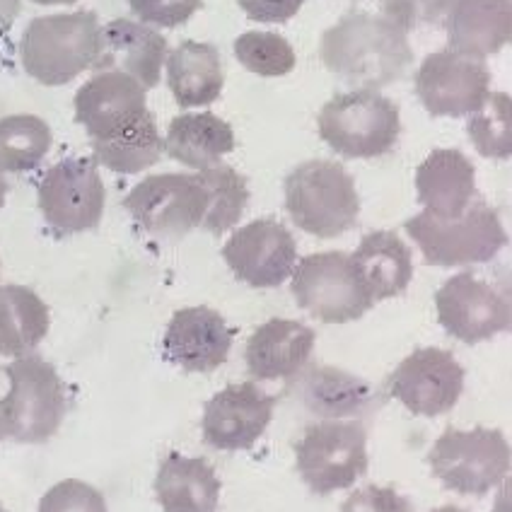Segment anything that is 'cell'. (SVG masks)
Returning <instances> with one entry per match:
<instances>
[{
	"label": "cell",
	"mask_w": 512,
	"mask_h": 512,
	"mask_svg": "<svg viewBox=\"0 0 512 512\" xmlns=\"http://www.w3.org/2000/svg\"><path fill=\"white\" fill-rule=\"evenodd\" d=\"M406 29L389 17L348 13L322 34L324 66L358 90L392 85L411 66L413 51Z\"/></svg>",
	"instance_id": "obj_1"
},
{
	"label": "cell",
	"mask_w": 512,
	"mask_h": 512,
	"mask_svg": "<svg viewBox=\"0 0 512 512\" xmlns=\"http://www.w3.org/2000/svg\"><path fill=\"white\" fill-rule=\"evenodd\" d=\"M100 17L92 10L34 17L20 39V61L39 85L58 87L92 71L100 56Z\"/></svg>",
	"instance_id": "obj_2"
},
{
	"label": "cell",
	"mask_w": 512,
	"mask_h": 512,
	"mask_svg": "<svg viewBox=\"0 0 512 512\" xmlns=\"http://www.w3.org/2000/svg\"><path fill=\"white\" fill-rule=\"evenodd\" d=\"M8 394L0 399V428L22 445L51 440L68 409L66 384L49 360L27 353L5 368Z\"/></svg>",
	"instance_id": "obj_3"
},
{
	"label": "cell",
	"mask_w": 512,
	"mask_h": 512,
	"mask_svg": "<svg viewBox=\"0 0 512 512\" xmlns=\"http://www.w3.org/2000/svg\"><path fill=\"white\" fill-rule=\"evenodd\" d=\"M285 211L307 235L334 240L358 223L356 182L339 162H302L285 177Z\"/></svg>",
	"instance_id": "obj_4"
},
{
	"label": "cell",
	"mask_w": 512,
	"mask_h": 512,
	"mask_svg": "<svg viewBox=\"0 0 512 512\" xmlns=\"http://www.w3.org/2000/svg\"><path fill=\"white\" fill-rule=\"evenodd\" d=\"M404 228L430 266L486 264L508 244L500 215L481 199L471 201L459 218H438L423 211L406 220Z\"/></svg>",
	"instance_id": "obj_5"
},
{
	"label": "cell",
	"mask_w": 512,
	"mask_h": 512,
	"mask_svg": "<svg viewBox=\"0 0 512 512\" xmlns=\"http://www.w3.org/2000/svg\"><path fill=\"white\" fill-rule=\"evenodd\" d=\"M322 141L348 160H372L392 153L401 136L399 107L377 90L336 95L317 116Z\"/></svg>",
	"instance_id": "obj_6"
},
{
	"label": "cell",
	"mask_w": 512,
	"mask_h": 512,
	"mask_svg": "<svg viewBox=\"0 0 512 512\" xmlns=\"http://www.w3.org/2000/svg\"><path fill=\"white\" fill-rule=\"evenodd\" d=\"M295 464L312 493L351 488L368 471V430L356 418H322L295 442Z\"/></svg>",
	"instance_id": "obj_7"
},
{
	"label": "cell",
	"mask_w": 512,
	"mask_h": 512,
	"mask_svg": "<svg viewBox=\"0 0 512 512\" xmlns=\"http://www.w3.org/2000/svg\"><path fill=\"white\" fill-rule=\"evenodd\" d=\"M435 479L462 496H486L503 484L512 467V447L496 428H447L428 455Z\"/></svg>",
	"instance_id": "obj_8"
},
{
	"label": "cell",
	"mask_w": 512,
	"mask_h": 512,
	"mask_svg": "<svg viewBox=\"0 0 512 512\" xmlns=\"http://www.w3.org/2000/svg\"><path fill=\"white\" fill-rule=\"evenodd\" d=\"M295 302L324 324L356 322L375 305L346 252H319L300 259L293 271Z\"/></svg>",
	"instance_id": "obj_9"
},
{
	"label": "cell",
	"mask_w": 512,
	"mask_h": 512,
	"mask_svg": "<svg viewBox=\"0 0 512 512\" xmlns=\"http://www.w3.org/2000/svg\"><path fill=\"white\" fill-rule=\"evenodd\" d=\"M124 208L138 228L162 242H177L201 228L208 191L196 174H150L126 194Z\"/></svg>",
	"instance_id": "obj_10"
},
{
	"label": "cell",
	"mask_w": 512,
	"mask_h": 512,
	"mask_svg": "<svg viewBox=\"0 0 512 512\" xmlns=\"http://www.w3.org/2000/svg\"><path fill=\"white\" fill-rule=\"evenodd\" d=\"M37 203L44 223L58 235H80L100 228L107 189L92 157H66L49 167L39 182Z\"/></svg>",
	"instance_id": "obj_11"
},
{
	"label": "cell",
	"mask_w": 512,
	"mask_h": 512,
	"mask_svg": "<svg viewBox=\"0 0 512 512\" xmlns=\"http://www.w3.org/2000/svg\"><path fill=\"white\" fill-rule=\"evenodd\" d=\"M491 92L484 58L442 49L423 58L416 71V95L433 116H469Z\"/></svg>",
	"instance_id": "obj_12"
},
{
	"label": "cell",
	"mask_w": 512,
	"mask_h": 512,
	"mask_svg": "<svg viewBox=\"0 0 512 512\" xmlns=\"http://www.w3.org/2000/svg\"><path fill=\"white\" fill-rule=\"evenodd\" d=\"M387 389L416 416L435 418L455 409L464 392V368L445 348H418L389 375Z\"/></svg>",
	"instance_id": "obj_13"
},
{
	"label": "cell",
	"mask_w": 512,
	"mask_h": 512,
	"mask_svg": "<svg viewBox=\"0 0 512 512\" xmlns=\"http://www.w3.org/2000/svg\"><path fill=\"white\" fill-rule=\"evenodd\" d=\"M223 259L242 283L252 288H278L293 276L298 244L283 223L261 218L232 232L223 247Z\"/></svg>",
	"instance_id": "obj_14"
},
{
	"label": "cell",
	"mask_w": 512,
	"mask_h": 512,
	"mask_svg": "<svg viewBox=\"0 0 512 512\" xmlns=\"http://www.w3.org/2000/svg\"><path fill=\"white\" fill-rule=\"evenodd\" d=\"M273 409L276 397L256 382L230 384L203 406V442L223 452L249 450L269 428Z\"/></svg>",
	"instance_id": "obj_15"
},
{
	"label": "cell",
	"mask_w": 512,
	"mask_h": 512,
	"mask_svg": "<svg viewBox=\"0 0 512 512\" xmlns=\"http://www.w3.org/2000/svg\"><path fill=\"white\" fill-rule=\"evenodd\" d=\"M435 310L442 329L469 346L508 331V307L503 298L474 273L464 271L447 278L435 293Z\"/></svg>",
	"instance_id": "obj_16"
},
{
	"label": "cell",
	"mask_w": 512,
	"mask_h": 512,
	"mask_svg": "<svg viewBox=\"0 0 512 512\" xmlns=\"http://www.w3.org/2000/svg\"><path fill=\"white\" fill-rule=\"evenodd\" d=\"M145 87L121 71H97L75 92V121L85 128L90 141L121 131L148 109Z\"/></svg>",
	"instance_id": "obj_17"
},
{
	"label": "cell",
	"mask_w": 512,
	"mask_h": 512,
	"mask_svg": "<svg viewBox=\"0 0 512 512\" xmlns=\"http://www.w3.org/2000/svg\"><path fill=\"white\" fill-rule=\"evenodd\" d=\"M235 329L211 307H184L167 324L162 351L186 372H213L230 356Z\"/></svg>",
	"instance_id": "obj_18"
},
{
	"label": "cell",
	"mask_w": 512,
	"mask_h": 512,
	"mask_svg": "<svg viewBox=\"0 0 512 512\" xmlns=\"http://www.w3.org/2000/svg\"><path fill=\"white\" fill-rule=\"evenodd\" d=\"M170 44L155 27L133 20H112L102 27L100 56L92 71H121L136 78L145 90L160 83Z\"/></svg>",
	"instance_id": "obj_19"
},
{
	"label": "cell",
	"mask_w": 512,
	"mask_h": 512,
	"mask_svg": "<svg viewBox=\"0 0 512 512\" xmlns=\"http://www.w3.org/2000/svg\"><path fill=\"white\" fill-rule=\"evenodd\" d=\"M295 397L312 416L322 418H365L380 409V392L351 372L319 365L300 375L293 387Z\"/></svg>",
	"instance_id": "obj_20"
},
{
	"label": "cell",
	"mask_w": 512,
	"mask_h": 512,
	"mask_svg": "<svg viewBox=\"0 0 512 512\" xmlns=\"http://www.w3.org/2000/svg\"><path fill=\"white\" fill-rule=\"evenodd\" d=\"M314 331L293 319H269L254 331L244 348L247 370L254 380L273 382L293 377L310 363Z\"/></svg>",
	"instance_id": "obj_21"
},
{
	"label": "cell",
	"mask_w": 512,
	"mask_h": 512,
	"mask_svg": "<svg viewBox=\"0 0 512 512\" xmlns=\"http://www.w3.org/2000/svg\"><path fill=\"white\" fill-rule=\"evenodd\" d=\"M418 203L438 218H459L476 199V170L462 150H433L416 170Z\"/></svg>",
	"instance_id": "obj_22"
},
{
	"label": "cell",
	"mask_w": 512,
	"mask_h": 512,
	"mask_svg": "<svg viewBox=\"0 0 512 512\" xmlns=\"http://www.w3.org/2000/svg\"><path fill=\"white\" fill-rule=\"evenodd\" d=\"M445 29L452 51L476 58L498 54L512 44V0H452Z\"/></svg>",
	"instance_id": "obj_23"
},
{
	"label": "cell",
	"mask_w": 512,
	"mask_h": 512,
	"mask_svg": "<svg viewBox=\"0 0 512 512\" xmlns=\"http://www.w3.org/2000/svg\"><path fill=\"white\" fill-rule=\"evenodd\" d=\"M218 474L203 457L170 452L155 476V498L165 512H218Z\"/></svg>",
	"instance_id": "obj_24"
},
{
	"label": "cell",
	"mask_w": 512,
	"mask_h": 512,
	"mask_svg": "<svg viewBox=\"0 0 512 512\" xmlns=\"http://www.w3.org/2000/svg\"><path fill=\"white\" fill-rule=\"evenodd\" d=\"M167 85L182 109L208 107L223 95L225 71L220 51L206 42H182L165 61Z\"/></svg>",
	"instance_id": "obj_25"
},
{
	"label": "cell",
	"mask_w": 512,
	"mask_h": 512,
	"mask_svg": "<svg viewBox=\"0 0 512 512\" xmlns=\"http://www.w3.org/2000/svg\"><path fill=\"white\" fill-rule=\"evenodd\" d=\"M235 150V131L213 112L174 116L167 126L165 153L189 170H208Z\"/></svg>",
	"instance_id": "obj_26"
},
{
	"label": "cell",
	"mask_w": 512,
	"mask_h": 512,
	"mask_svg": "<svg viewBox=\"0 0 512 512\" xmlns=\"http://www.w3.org/2000/svg\"><path fill=\"white\" fill-rule=\"evenodd\" d=\"M351 256L370 298L375 302L397 298L409 288L413 278V256L397 232H368Z\"/></svg>",
	"instance_id": "obj_27"
},
{
	"label": "cell",
	"mask_w": 512,
	"mask_h": 512,
	"mask_svg": "<svg viewBox=\"0 0 512 512\" xmlns=\"http://www.w3.org/2000/svg\"><path fill=\"white\" fill-rule=\"evenodd\" d=\"M51 314L27 285H0V356L20 358L46 339Z\"/></svg>",
	"instance_id": "obj_28"
},
{
	"label": "cell",
	"mask_w": 512,
	"mask_h": 512,
	"mask_svg": "<svg viewBox=\"0 0 512 512\" xmlns=\"http://www.w3.org/2000/svg\"><path fill=\"white\" fill-rule=\"evenodd\" d=\"M165 153V138L160 136L155 116L145 112L107 138L92 141V160L116 174H141L160 162Z\"/></svg>",
	"instance_id": "obj_29"
},
{
	"label": "cell",
	"mask_w": 512,
	"mask_h": 512,
	"mask_svg": "<svg viewBox=\"0 0 512 512\" xmlns=\"http://www.w3.org/2000/svg\"><path fill=\"white\" fill-rule=\"evenodd\" d=\"M54 145V133L42 116L8 114L0 119V172L37 170Z\"/></svg>",
	"instance_id": "obj_30"
},
{
	"label": "cell",
	"mask_w": 512,
	"mask_h": 512,
	"mask_svg": "<svg viewBox=\"0 0 512 512\" xmlns=\"http://www.w3.org/2000/svg\"><path fill=\"white\" fill-rule=\"evenodd\" d=\"M199 177L208 191V211L201 228L211 232V235H223V232L235 228L242 220V213L247 211V179L237 170H232L230 165H223V162L208 167V170H201Z\"/></svg>",
	"instance_id": "obj_31"
},
{
	"label": "cell",
	"mask_w": 512,
	"mask_h": 512,
	"mask_svg": "<svg viewBox=\"0 0 512 512\" xmlns=\"http://www.w3.org/2000/svg\"><path fill=\"white\" fill-rule=\"evenodd\" d=\"M467 133L476 153L488 160L512 157V97L508 92H488L484 104L469 114Z\"/></svg>",
	"instance_id": "obj_32"
},
{
	"label": "cell",
	"mask_w": 512,
	"mask_h": 512,
	"mask_svg": "<svg viewBox=\"0 0 512 512\" xmlns=\"http://www.w3.org/2000/svg\"><path fill=\"white\" fill-rule=\"evenodd\" d=\"M235 56L249 73L281 78L295 68V49L276 32H244L235 39Z\"/></svg>",
	"instance_id": "obj_33"
},
{
	"label": "cell",
	"mask_w": 512,
	"mask_h": 512,
	"mask_svg": "<svg viewBox=\"0 0 512 512\" xmlns=\"http://www.w3.org/2000/svg\"><path fill=\"white\" fill-rule=\"evenodd\" d=\"M37 512H109V508L95 486L80 479H66L44 493Z\"/></svg>",
	"instance_id": "obj_34"
},
{
	"label": "cell",
	"mask_w": 512,
	"mask_h": 512,
	"mask_svg": "<svg viewBox=\"0 0 512 512\" xmlns=\"http://www.w3.org/2000/svg\"><path fill=\"white\" fill-rule=\"evenodd\" d=\"M203 0H128L131 13L150 27L174 29L186 25L201 10Z\"/></svg>",
	"instance_id": "obj_35"
},
{
	"label": "cell",
	"mask_w": 512,
	"mask_h": 512,
	"mask_svg": "<svg viewBox=\"0 0 512 512\" xmlns=\"http://www.w3.org/2000/svg\"><path fill=\"white\" fill-rule=\"evenodd\" d=\"M452 0H382L384 17L397 22L406 32L416 27L435 25L450 10Z\"/></svg>",
	"instance_id": "obj_36"
},
{
	"label": "cell",
	"mask_w": 512,
	"mask_h": 512,
	"mask_svg": "<svg viewBox=\"0 0 512 512\" xmlns=\"http://www.w3.org/2000/svg\"><path fill=\"white\" fill-rule=\"evenodd\" d=\"M341 512H413V508L394 488L365 486L348 496Z\"/></svg>",
	"instance_id": "obj_37"
},
{
	"label": "cell",
	"mask_w": 512,
	"mask_h": 512,
	"mask_svg": "<svg viewBox=\"0 0 512 512\" xmlns=\"http://www.w3.org/2000/svg\"><path fill=\"white\" fill-rule=\"evenodd\" d=\"M242 13L254 22H281L293 20L300 13L305 0H237Z\"/></svg>",
	"instance_id": "obj_38"
},
{
	"label": "cell",
	"mask_w": 512,
	"mask_h": 512,
	"mask_svg": "<svg viewBox=\"0 0 512 512\" xmlns=\"http://www.w3.org/2000/svg\"><path fill=\"white\" fill-rule=\"evenodd\" d=\"M491 512H512V476H505L503 484H500Z\"/></svg>",
	"instance_id": "obj_39"
},
{
	"label": "cell",
	"mask_w": 512,
	"mask_h": 512,
	"mask_svg": "<svg viewBox=\"0 0 512 512\" xmlns=\"http://www.w3.org/2000/svg\"><path fill=\"white\" fill-rule=\"evenodd\" d=\"M496 290L500 293V298H503L505 307H508V331H512V273L500 278Z\"/></svg>",
	"instance_id": "obj_40"
},
{
	"label": "cell",
	"mask_w": 512,
	"mask_h": 512,
	"mask_svg": "<svg viewBox=\"0 0 512 512\" xmlns=\"http://www.w3.org/2000/svg\"><path fill=\"white\" fill-rule=\"evenodd\" d=\"M20 0H0V29H5L15 20Z\"/></svg>",
	"instance_id": "obj_41"
},
{
	"label": "cell",
	"mask_w": 512,
	"mask_h": 512,
	"mask_svg": "<svg viewBox=\"0 0 512 512\" xmlns=\"http://www.w3.org/2000/svg\"><path fill=\"white\" fill-rule=\"evenodd\" d=\"M8 191H10L8 179H5V172H0V208L5 206V199H8Z\"/></svg>",
	"instance_id": "obj_42"
},
{
	"label": "cell",
	"mask_w": 512,
	"mask_h": 512,
	"mask_svg": "<svg viewBox=\"0 0 512 512\" xmlns=\"http://www.w3.org/2000/svg\"><path fill=\"white\" fill-rule=\"evenodd\" d=\"M32 3H37V5H73V3H78V0H32Z\"/></svg>",
	"instance_id": "obj_43"
},
{
	"label": "cell",
	"mask_w": 512,
	"mask_h": 512,
	"mask_svg": "<svg viewBox=\"0 0 512 512\" xmlns=\"http://www.w3.org/2000/svg\"><path fill=\"white\" fill-rule=\"evenodd\" d=\"M433 512H467V510H462V508H455V505H442V508L433 510Z\"/></svg>",
	"instance_id": "obj_44"
},
{
	"label": "cell",
	"mask_w": 512,
	"mask_h": 512,
	"mask_svg": "<svg viewBox=\"0 0 512 512\" xmlns=\"http://www.w3.org/2000/svg\"><path fill=\"white\" fill-rule=\"evenodd\" d=\"M5 438V435H3V428H0V440H3Z\"/></svg>",
	"instance_id": "obj_45"
},
{
	"label": "cell",
	"mask_w": 512,
	"mask_h": 512,
	"mask_svg": "<svg viewBox=\"0 0 512 512\" xmlns=\"http://www.w3.org/2000/svg\"><path fill=\"white\" fill-rule=\"evenodd\" d=\"M0 512H8V510H5V508H3V505H0Z\"/></svg>",
	"instance_id": "obj_46"
}]
</instances>
